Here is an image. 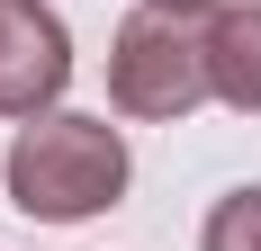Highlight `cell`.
I'll use <instances>...</instances> for the list:
<instances>
[{"instance_id":"1","label":"cell","mask_w":261,"mask_h":251,"mask_svg":"<svg viewBox=\"0 0 261 251\" xmlns=\"http://www.w3.org/2000/svg\"><path fill=\"white\" fill-rule=\"evenodd\" d=\"M9 206L36 215V225H81V215H108L126 198V135L108 117H27L9 162Z\"/></svg>"},{"instance_id":"2","label":"cell","mask_w":261,"mask_h":251,"mask_svg":"<svg viewBox=\"0 0 261 251\" xmlns=\"http://www.w3.org/2000/svg\"><path fill=\"white\" fill-rule=\"evenodd\" d=\"M108 99L126 117H189L198 99H216L207 81V36H189V18L171 9H135L117 27V54H108Z\"/></svg>"},{"instance_id":"3","label":"cell","mask_w":261,"mask_h":251,"mask_svg":"<svg viewBox=\"0 0 261 251\" xmlns=\"http://www.w3.org/2000/svg\"><path fill=\"white\" fill-rule=\"evenodd\" d=\"M72 81V36L45 0H0V117H54Z\"/></svg>"},{"instance_id":"4","label":"cell","mask_w":261,"mask_h":251,"mask_svg":"<svg viewBox=\"0 0 261 251\" xmlns=\"http://www.w3.org/2000/svg\"><path fill=\"white\" fill-rule=\"evenodd\" d=\"M207 81L225 108L261 117V0H225L207 18Z\"/></svg>"},{"instance_id":"5","label":"cell","mask_w":261,"mask_h":251,"mask_svg":"<svg viewBox=\"0 0 261 251\" xmlns=\"http://www.w3.org/2000/svg\"><path fill=\"white\" fill-rule=\"evenodd\" d=\"M198 251H261V189L216 198V215H207V233H198Z\"/></svg>"},{"instance_id":"6","label":"cell","mask_w":261,"mask_h":251,"mask_svg":"<svg viewBox=\"0 0 261 251\" xmlns=\"http://www.w3.org/2000/svg\"><path fill=\"white\" fill-rule=\"evenodd\" d=\"M153 9H171V18H198V9H225V0H153Z\"/></svg>"}]
</instances>
